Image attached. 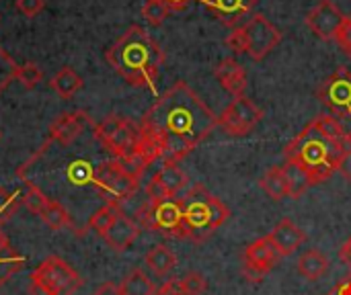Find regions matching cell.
<instances>
[{
	"mask_svg": "<svg viewBox=\"0 0 351 295\" xmlns=\"http://www.w3.org/2000/svg\"><path fill=\"white\" fill-rule=\"evenodd\" d=\"M218 127V115L183 80L175 82L140 121L138 152L152 164H179Z\"/></svg>",
	"mask_w": 351,
	"mask_h": 295,
	"instance_id": "1",
	"label": "cell"
},
{
	"mask_svg": "<svg viewBox=\"0 0 351 295\" xmlns=\"http://www.w3.org/2000/svg\"><path fill=\"white\" fill-rule=\"evenodd\" d=\"M107 62L132 86L156 92V78L165 64V53L146 29L138 25L130 27L107 49Z\"/></svg>",
	"mask_w": 351,
	"mask_h": 295,
	"instance_id": "2",
	"label": "cell"
},
{
	"mask_svg": "<svg viewBox=\"0 0 351 295\" xmlns=\"http://www.w3.org/2000/svg\"><path fill=\"white\" fill-rule=\"evenodd\" d=\"M346 142L333 140V138L325 136L315 123H308L284 148V158H286V162L296 164L298 168H302L308 175V179H311V183L315 187L319 183L329 181L337 172Z\"/></svg>",
	"mask_w": 351,
	"mask_h": 295,
	"instance_id": "3",
	"label": "cell"
},
{
	"mask_svg": "<svg viewBox=\"0 0 351 295\" xmlns=\"http://www.w3.org/2000/svg\"><path fill=\"white\" fill-rule=\"evenodd\" d=\"M183 216H185V234L187 240L202 244L220 226H224L230 218V209L214 197L204 185H193L183 197Z\"/></svg>",
	"mask_w": 351,
	"mask_h": 295,
	"instance_id": "4",
	"label": "cell"
},
{
	"mask_svg": "<svg viewBox=\"0 0 351 295\" xmlns=\"http://www.w3.org/2000/svg\"><path fill=\"white\" fill-rule=\"evenodd\" d=\"M140 228L162 234L165 238H187L185 234V216L181 197H162L156 201L144 203L138 214Z\"/></svg>",
	"mask_w": 351,
	"mask_h": 295,
	"instance_id": "5",
	"label": "cell"
},
{
	"mask_svg": "<svg viewBox=\"0 0 351 295\" xmlns=\"http://www.w3.org/2000/svg\"><path fill=\"white\" fill-rule=\"evenodd\" d=\"M82 287L80 275L60 257H47L31 275V295H74Z\"/></svg>",
	"mask_w": 351,
	"mask_h": 295,
	"instance_id": "6",
	"label": "cell"
},
{
	"mask_svg": "<svg viewBox=\"0 0 351 295\" xmlns=\"http://www.w3.org/2000/svg\"><path fill=\"white\" fill-rule=\"evenodd\" d=\"M138 185L140 181L130 177L119 164L117 160H109V162H103L101 166H97L95 170V177H93V187L99 191V195L111 203V205H117L125 199H130L136 191H138Z\"/></svg>",
	"mask_w": 351,
	"mask_h": 295,
	"instance_id": "7",
	"label": "cell"
},
{
	"mask_svg": "<svg viewBox=\"0 0 351 295\" xmlns=\"http://www.w3.org/2000/svg\"><path fill=\"white\" fill-rule=\"evenodd\" d=\"M315 94L337 119H351V72L346 66L327 76Z\"/></svg>",
	"mask_w": 351,
	"mask_h": 295,
	"instance_id": "8",
	"label": "cell"
},
{
	"mask_svg": "<svg viewBox=\"0 0 351 295\" xmlns=\"http://www.w3.org/2000/svg\"><path fill=\"white\" fill-rule=\"evenodd\" d=\"M261 119H263V109H259L251 99L241 94V97H232V101L220 113L218 125L232 138H245L259 125Z\"/></svg>",
	"mask_w": 351,
	"mask_h": 295,
	"instance_id": "9",
	"label": "cell"
},
{
	"mask_svg": "<svg viewBox=\"0 0 351 295\" xmlns=\"http://www.w3.org/2000/svg\"><path fill=\"white\" fill-rule=\"evenodd\" d=\"M280 259L282 257L278 255L276 246L271 244V240L267 236L253 240L243 253V275H245V279L249 283H261L265 279V275L278 267Z\"/></svg>",
	"mask_w": 351,
	"mask_h": 295,
	"instance_id": "10",
	"label": "cell"
},
{
	"mask_svg": "<svg viewBox=\"0 0 351 295\" xmlns=\"http://www.w3.org/2000/svg\"><path fill=\"white\" fill-rule=\"evenodd\" d=\"M243 29L247 37V55L255 62H261L282 41L280 29L274 23H269V18L263 16L261 12H255L243 25Z\"/></svg>",
	"mask_w": 351,
	"mask_h": 295,
	"instance_id": "11",
	"label": "cell"
},
{
	"mask_svg": "<svg viewBox=\"0 0 351 295\" xmlns=\"http://www.w3.org/2000/svg\"><path fill=\"white\" fill-rule=\"evenodd\" d=\"M343 18H346V14L339 10V6L333 0H321L306 14V25L319 39L335 41V35H337Z\"/></svg>",
	"mask_w": 351,
	"mask_h": 295,
	"instance_id": "12",
	"label": "cell"
},
{
	"mask_svg": "<svg viewBox=\"0 0 351 295\" xmlns=\"http://www.w3.org/2000/svg\"><path fill=\"white\" fill-rule=\"evenodd\" d=\"M140 230H142L140 224H138L136 220L128 218V216L119 209L117 216H115V220H113V224H111L109 230L103 234V240H105V244H107L111 251L123 253V251H128V248L134 244V240L138 238Z\"/></svg>",
	"mask_w": 351,
	"mask_h": 295,
	"instance_id": "13",
	"label": "cell"
},
{
	"mask_svg": "<svg viewBox=\"0 0 351 295\" xmlns=\"http://www.w3.org/2000/svg\"><path fill=\"white\" fill-rule=\"evenodd\" d=\"M267 238L271 240L280 257H290L306 242V232L298 228L290 218H284L276 224V228L267 234Z\"/></svg>",
	"mask_w": 351,
	"mask_h": 295,
	"instance_id": "14",
	"label": "cell"
},
{
	"mask_svg": "<svg viewBox=\"0 0 351 295\" xmlns=\"http://www.w3.org/2000/svg\"><path fill=\"white\" fill-rule=\"evenodd\" d=\"M88 125L90 119L86 113H62L49 125V142L70 146Z\"/></svg>",
	"mask_w": 351,
	"mask_h": 295,
	"instance_id": "15",
	"label": "cell"
},
{
	"mask_svg": "<svg viewBox=\"0 0 351 295\" xmlns=\"http://www.w3.org/2000/svg\"><path fill=\"white\" fill-rule=\"evenodd\" d=\"M214 76L220 82V86L226 92H230L232 97L245 94V90H247V72L237 60H232V57L220 60L214 66Z\"/></svg>",
	"mask_w": 351,
	"mask_h": 295,
	"instance_id": "16",
	"label": "cell"
},
{
	"mask_svg": "<svg viewBox=\"0 0 351 295\" xmlns=\"http://www.w3.org/2000/svg\"><path fill=\"white\" fill-rule=\"evenodd\" d=\"M199 2L206 4L214 12V16L228 27L239 25L257 6V0H199Z\"/></svg>",
	"mask_w": 351,
	"mask_h": 295,
	"instance_id": "17",
	"label": "cell"
},
{
	"mask_svg": "<svg viewBox=\"0 0 351 295\" xmlns=\"http://www.w3.org/2000/svg\"><path fill=\"white\" fill-rule=\"evenodd\" d=\"M140 136H142L140 125H136L130 119H123L119 129L103 146L113 154V158H123V156H130V154H134L138 150Z\"/></svg>",
	"mask_w": 351,
	"mask_h": 295,
	"instance_id": "18",
	"label": "cell"
},
{
	"mask_svg": "<svg viewBox=\"0 0 351 295\" xmlns=\"http://www.w3.org/2000/svg\"><path fill=\"white\" fill-rule=\"evenodd\" d=\"M187 181L189 179L179 164H162V168L152 177V183L158 185V189L167 197H177L187 187Z\"/></svg>",
	"mask_w": 351,
	"mask_h": 295,
	"instance_id": "19",
	"label": "cell"
},
{
	"mask_svg": "<svg viewBox=\"0 0 351 295\" xmlns=\"http://www.w3.org/2000/svg\"><path fill=\"white\" fill-rule=\"evenodd\" d=\"M25 267V257L14 251L6 234L0 230V287H4L10 277H14Z\"/></svg>",
	"mask_w": 351,
	"mask_h": 295,
	"instance_id": "20",
	"label": "cell"
},
{
	"mask_svg": "<svg viewBox=\"0 0 351 295\" xmlns=\"http://www.w3.org/2000/svg\"><path fill=\"white\" fill-rule=\"evenodd\" d=\"M261 189L265 191V195L274 201H282L286 197H290V181L286 177L284 166H271L259 181Z\"/></svg>",
	"mask_w": 351,
	"mask_h": 295,
	"instance_id": "21",
	"label": "cell"
},
{
	"mask_svg": "<svg viewBox=\"0 0 351 295\" xmlns=\"http://www.w3.org/2000/svg\"><path fill=\"white\" fill-rule=\"evenodd\" d=\"M329 271V259L325 253L321 251H306L300 259H298V273L308 279V281H317L321 279L325 273Z\"/></svg>",
	"mask_w": 351,
	"mask_h": 295,
	"instance_id": "22",
	"label": "cell"
},
{
	"mask_svg": "<svg viewBox=\"0 0 351 295\" xmlns=\"http://www.w3.org/2000/svg\"><path fill=\"white\" fill-rule=\"evenodd\" d=\"M144 263H146V267H148L154 275L165 277V275H169V273L175 269V265H177V257H175V253H173L169 246H165V244H156L154 248H150V251L146 253Z\"/></svg>",
	"mask_w": 351,
	"mask_h": 295,
	"instance_id": "23",
	"label": "cell"
},
{
	"mask_svg": "<svg viewBox=\"0 0 351 295\" xmlns=\"http://www.w3.org/2000/svg\"><path fill=\"white\" fill-rule=\"evenodd\" d=\"M51 88L58 92L62 99H72L80 88H82V78L72 70V68H62L53 78H51Z\"/></svg>",
	"mask_w": 351,
	"mask_h": 295,
	"instance_id": "24",
	"label": "cell"
},
{
	"mask_svg": "<svg viewBox=\"0 0 351 295\" xmlns=\"http://www.w3.org/2000/svg\"><path fill=\"white\" fill-rule=\"evenodd\" d=\"M123 295H154L156 287L142 269H132L119 285Z\"/></svg>",
	"mask_w": 351,
	"mask_h": 295,
	"instance_id": "25",
	"label": "cell"
},
{
	"mask_svg": "<svg viewBox=\"0 0 351 295\" xmlns=\"http://www.w3.org/2000/svg\"><path fill=\"white\" fill-rule=\"evenodd\" d=\"M39 216H41L43 224H45L47 228H51L53 232H60V230L72 226L68 209H66L62 203H58V201H49L47 207H45Z\"/></svg>",
	"mask_w": 351,
	"mask_h": 295,
	"instance_id": "26",
	"label": "cell"
},
{
	"mask_svg": "<svg viewBox=\"0 0 351 295\" xmlns=\"http://www.w3.org/2000/svg\"><path fill=\"white\" fill-rule=\"evenodd\" d=\"M284 170H286V177L290 181V199H300L313 187L308 175L302 168H298L296 164H290V162L284 164Z\"/></svg>",
	"mask_w": 351,
	"mask_h": 295,
	"instance_id": "27",
	"label": "cell"
},
{
	"mask_svg": "<svg viewBox=\"0 0 351 295\" xmlns=\"http://www.w3.org/2000/svg\"><path fill=\"white\" fill-rule=\"evenodd\" d=\"M311 123H315L325 136H329V138H333V140H341V142H346L348 138H350L351 133L341 125V121L335 117V115H325V113H319Z\"/></svg>",
	"mask_w": 351,
	"mask_h": 295,
	"instance_id": "28",
	"label": "cell"
},
{
	"mask_svg": "<svg viewBox=\"0 0 351 295\" xmlns=\"http://www.w3.org/2000/svg\"><path fill=\"white\" fill-rule=\"evenodd\" d=\"M117 211H119V207H117V205L105 203L101 209H97V211L90 216V220H88V230H93L95 234L103 236V234L109 230V226L113 224V220H115Z\"/></svg>",
	"mask_w": 351,
	"mask_h": 295,
	"instance_id": "29",
	"label": "cell"
},
{
	"mask_svg": "<svg viewBox=\"0 0 351 295\" xmlns=\"http://www.w3.org/2000/svg\"><path fill=\"white\" fill-rule=\"evenodd\" d=\"M169 12H171V8L167 6L165 0H146V4H144V8H142L144 18H146L150 25H154V27L162 25L165 18L169 16Z\"/></svg>",
	"mask_w": 351,
	"mask_h": 295,
	"instance_id": "30",
	"label": "cell"
},
{
	"mask_svg": "<svg viewBox=\"0 0 351 295\" xmlns=\"http://www.w3.org/2000/svg\"><path fill=\"white\" fill-rule=\"evenodd\" d=\"M179 287L183 295H204V292L208 290V279L202 273L191 271L179 279Z\"/></svg>",
	"mask_w": 351,
	"mask_h": 295,
	"instance_id": "31",
	"label": "cell"
},
{
	"mask_svg": "<svg viewBox=\"0 0 351 295\" xmlns=\"http://www.w3.org/2000/svg\"><path fill=\"white\" fill-rule=\"evenodd\" d=\"M14 78L25 86V88H35L41 78H43V72L37 64H23V66H16V72H14Z\"/></svg>",
	"mask_w": 351,
	"mask_h": 295,
	"instance_id": "32",
	"label": "cell"
},
{
	"mask_svg": "<svg viewBox=\"0 0 351 295\" xmlns=\"http://www.w3.org/2000/svg\"><path fill=\"white\" fill-rule=\"evenodd\" d=\"M66 175H68V179H70L74 185H84V183H93L95 168H93L88 162H72V164L66 168Z\"/></svg>",
	"mask_w": 351,
	"mask_h": 295,
	"instance_id": "33",
	"label": "cell"
},
{
	"mask_svg": "<svg viewBox=\"0 0 351 295\" xmlns=\"http://www.w3.org/2000/svg\"><path fill=\"white\" fill-rule=\"evenodd\" d=\"M123 119L125 117H119V115H109L107 119H103L99 125H95V140H99L101 144H105L117 129H119V125L123 123Z\"/></svg>",
	"mask_w": 351,
	"mask_h": 295,
	"instance_id": "34",
	"label": "cell"
},
{
	"mask_svg": "<svg viewBox=\"0 0 351 295\" xmlns=\"http://www.w3.org/2000/svg\"><path fill=\"white\" fill-rule=\"evenodd\" d=\"M23 203H25V207L29 209V211H33V214H41L45 207H47V203H49V199L35 187V185H31L29 183V187H27V193L23 195Z\"/></svg>",
	"mask_w": 351,
	"mask_h": 295,
	"instance_id": "35",
	"label": "cell"
},
{
	"mask_svg": "<svg viewBox=\"0 0 351 295\" xmlns=\"http://www.w3.org/2000/svg\"><path fill=\"white\" fill-rule=\"evenodd\" d=\"M16 209H19L16 197H14L10 191L0 189V226H2L4 222H8V220L16 214Z\"/></svg>",
	"mask_w": 351,
	"mask_h": 295,
	"instance_id": "36",
	"label": "cell"
},
{
	"mask_svg": "<svg viewBox=\"0 0 351 295\" xmlns=\"http://www.w3.org/2000/svg\"><path fill=\"white\" fill-rule=\"evenodd\" d=\"M226 47L232 51V53H237V55H241V53H247V37H245V29L243 27H237V29H232V33H228V37H226Z\"/></svg>",
	"mask_w": 351,
	"mask_h": 295,
	"instance_id": "37",
	"label": "cell"
},
{
	"mask_svg": "<svg viewBox=\"0 0 351 295\" xmlns=\"http://www.w3.org/2000/svg\"><path fill=\"white\" fill-rule=\"evenodd\" d=\"M335 43L339 45V49L351 60V16H346L337 35H335Z\"/></svg>",
	"mask_w": 351,
	"mask_h": 295,
	"instance_id": "38",
	"label": "cell"
},
{
	"mask_svg": "<svg viewBox=\"0 0 351 295\" xmlns=\"http://www.w3.org/2000/svg\"><path fill=\"white\" fill-rule=\"evenodd\" d=\"M43 6H45V0H16V8L29 18L37 16L43 10Z\"/></svg>",
	"mask_w": 351,
	"mask_h": 295,
	"instance_id": "39",
	"label": "cell"
},
{
	"mask_svg": "<svg viewBox=\"0 0 351 295\" xmlns=\"http://www.w3.org/2000/svg\"><path fill=\"white\" fill-rule=\"evenodd\" d=\"M337 172H339L346 181H351V136L350 140L346 142V148H343V154H341Z\"/></svg>",
	"mask_w": 351,
	"mask_h": 295,
	"instance_id": "40",
	"label": "cell"
},
{
	"mask_svg": "<svg viewBox=\"0 0 351 295\" xmlns=\"http://www.w3.org/2000/svg\"><path fill=\"white\" fill-rule=\"evenodd\" d=\"M154 295H183L181 287H179V279H169L165 285H160Z\"/></svg>",
	"mask_w": 351,
	"mask_h": 295,
	"instance_id": "41",
	"label": "cell"
},
{
	"mask_svg": "<svg viewBox=\"0 0 351 295\" xmlns=\"http://www.w3.org/2000/svg\"><path fill=\"white\" fill-rule=\"evenodd\" d=\"M329 295H351V275H348L346 279H341Z\"/></svg>",
	"mask_w": 351,
	"mask_h": 295,
	"instance_id": "42",
	"label": "cell"
},
{
	"mask_svg": "<svg viewBox=\"0 0 351 295\" xmlns=\"http://www.w3.org/2000/svg\"><path fill=\"white\" fill-rule=\"evenodd\" d=\"M93 295H123L121 294V290H119V285H115V283H111V281H107V283H103L97 292Z\"/></svg>",
	"mask_w": 351,
	"mask_h": 295,
	"instance_id": "43",
	"label": "cell"
},
{
	"mask_svg": "<svg viewBox=\"0 0 351 295\" xmlns=\"http://www.w3.org/2000/svg\"><path fill=\"white\" fill-rule=\"evenodd\" d=\"M339 259H341V261H343V263H346V265L351 269V236L348 238V242L341 246V251H339Z\"/></svg>",
	"mask_w": 351,
	"mask_h": 295,
	"instance_id": "44",
	"label": "cell"
},
{
	"mask_svg": "<svg viewBox=\"0 0 351 295\" xmlns=\"http://www.w3.org/2000/svg\"><path fill=\"white\" fill-rule=\"evenodd\" d=\"M167 2V6L171 8V10H183L191 0H165Z\"/></svg>",
	"mask_w": 351,
	"mask_h": 295,
	"instance_id": "45",
	"label": "cell"
},
{
	"mask_svg": "<svg viewBox=\"0 0 351 295\" xmlns=\"http://www.w3.org/2000/svg\"><path fill=\"white\" fill-rule=\"evenodd\" d=\"M0 138H2V131H0Z\"/></svg>",
	"mask_w": 351,
	"mask_h": 295,
	"instance_id": "46",
	"label": "cell"
}]
</instances>
